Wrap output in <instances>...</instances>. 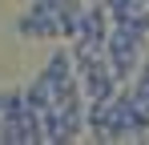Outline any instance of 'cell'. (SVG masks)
<instances>
[{"mask_svg":"<svg viewBox=\"0 0 149 145\" xmlns=\"http://www.w3.org/2000/svg\"><path fill=\"white\" fill-rule=\"evenodd\" d=\"M101 4H105V8H109L113 16H121V12L129 8V4H133V0H101Z\"/></svg>","mask_w":149,"mask_h":145,"instance_id":"cell-2","label":"cell"},{"mask_svg":"<svg viewBox=\"0 0 149 145\" xmlns=\"http://www.w3.org/2000/svg\"><path fill=\"white\" fill-rule=\"evenodd\" d=\"M12 32L24 36V40H56L61 36V8L49 4V0H32L12 20Z\"/></svg>","mask_w":149,"mask_h":145,"instance_id":"cell-1","label":"cell"}]
</instances>
